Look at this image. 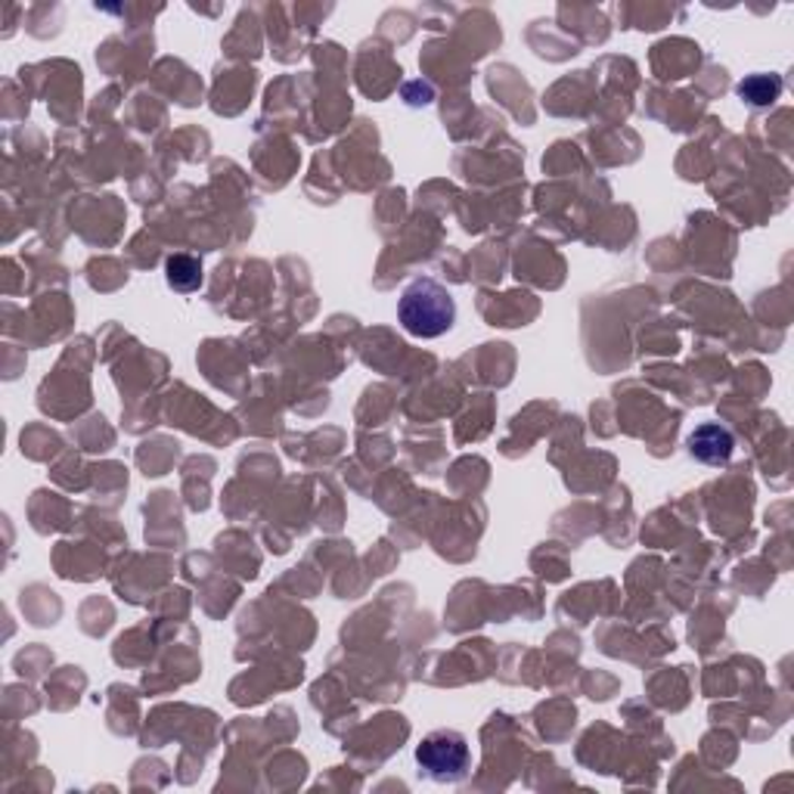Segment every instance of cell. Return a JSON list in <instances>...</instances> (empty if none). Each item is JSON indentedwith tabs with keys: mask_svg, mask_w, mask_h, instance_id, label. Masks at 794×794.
<instances>
[{
	"mask_svg": "<svg viewBox=\"0 0 794 794\" xmlns=\"http://www.w3.org/2000/svg\"><path fill=\"white\" fill-rule=\"evenodd\" d=\"M397 317H400V326L416 339H438L456 320V305H453L451 292L441 283L416 280L400 295Z\"/></svg>",
	"mask_w": 794,
	"mask_h": 794,
	"instance_id": "1",
	"label": "cell"
},
{
	"mask_svg": "<svg viewBox=\"0 0 794 794\" xmlns=\"http://www.w3.org/2000/svg\"><path fill=\"white\" fill-rule=\"evenodd\" d=\"M416 763L434 782H460L469 773L472 751L460 733L438 729L432 736H426L422 745L416 748Z\"/></svg>",
	"mask_w": 794,
	"mask_h": 794,
	"instance_id": "2",
	"label": "cell"
},
{
	"mask_svg": "<svg viewBox=\"0 0 794 794\" xmlns=\"http://www.w3.org/2000/svg\"><path fill=\"white\" fill-rule=\"evenodd\" d=\"M733 447H736L733 434L726 432L723 426H717V422H707V426L689 434V453L695 460L707 463V466H726L729 456H733Z\"/></svg>",
	"mask_w": 794,
	"mask_h": 794,
	"instance_id": "3",
	"label": "cell"
},
{
	"mask_svg": "<svg viewBox=\"0 0 794 794\" xmlns=\"http://www.w3.org/2000/svg\"><path fill=\"white\" fill-rule=\"evenodd\" d=\"M165 280L174 292H196L202 286V264L193 254H171L165 264Z\"/></svg>",
	"mask_w": 794,
	"mask_h": 794,
	"instance_id": "4",
	"label": "cell"
},
{
	"mask_svg": "<svg viewBox=\"0 0 794 794\" xmlns=\"http://www.w3.org/2000/svg\"><path fill=\"white\" fill-rule=\"evenodd\" d=\"M739 93L748 100V103H755V106H763V103H770L773 97L779 93V81H770V78H748V81H741L739 84Z\"/></svg>",
	"mask_w": 794,
	"mask_h": 794,
	"instance_id": "5",
	"label": "cell"
}]
</instances>
